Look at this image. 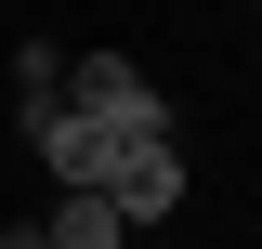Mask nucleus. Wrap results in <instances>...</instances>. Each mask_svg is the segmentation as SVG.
<instances>
[{
  "mask_svg": "<svg viewBox=\"0 0 262 249\" xmlns=\"http://www.w3.org/2000/svg\"><path fill=\"white\" fill-rule=\"evenodd\" d=\"M66 105H79V118H105V131H144V118H170V105H158V79H144L131 53H79V92H66Z\"/></svg>",
  "mask_w": 262,
  "mask_h": 249,
  "instance_id": "1",
  "label": "nucleus"
},
{
  "mask_svg": "<svg viewBox=\"0 0 262 249\" xmlns=\"http://www.w3.org/2000/svg\"><path fill=\"white\" fill-rule=\"evenodd\" d=\"M39 236H53V249H131V223L105 210L92 184H66V197H53V223H39Z\"/></svg>",
  "mask_w": 262,
  "mask_h": 249,
  "instance_id": "2",
  "label": "nucleus"
},
{
  "mask_svg": "<svg viewBox=\"0 0 262 249\" xmlns=\"http://www.w3.org/2000/svg\"><path fill=\"white\" fill-rule=\"evenodd\" d=\"M0 249H53V236H39V223H0Z\"/></svg>",
  "mask_w": 262,
  "mask_h": 249,
  "instance_id": "3",
  "label": "nucleus"
},
{
  "mask_svg": "<svg viewBox=\"0 0 262 249\" xmlns=\"http://www.w3.org/2000/svg\"><path fill=\"white\" fill-rule=\"evenodd\" d=\"M131 249H144V236H131Z\"/></svg>",
  "mask_w": 262,
  "mask_h": 249,
  "instance_id": "4",
  "label": "nucleus"
}]
</instances>
